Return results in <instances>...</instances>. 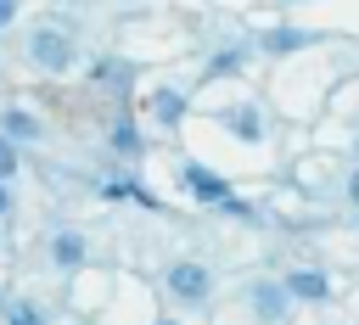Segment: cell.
Returning <instances> with one entry per match:
<instances>
[{
    "mask_svg": "<svg viewBox=\"0 0 359 325\" xmlns=\"http://www.w3.org/2000/svg\"><path fill=\"white\" fill-rule=\"evenodd\" d=\"M163 325H174V319H163Z\"/></svg>",
    "mask_w": 359,
    "mask_h": 325,
    "instance_id": "14",
    "label": "cell"
},
{
    "mask_svg": "<svg viewBox=\"0 0 359 325\" xmlns=\"http://www.w3.org/2000/svg\"><path fill=\"white\" fill-rule=\"evenodd\" d=\"M151 112H157V118H163V123H174V118H180V112H185V101H180V95H174V90H163V95H157V101H151Z\"/></svg>",
    "mask_w": 359,
    "mask_h": 325,
    "instance_id": "6",
    "label": "cell"
},
{
    "mask_svg": "<svg viewBox=\"0 0 359 325\" xmlns=\"http://www.w3.org/2000/svg\"><path fill=\"white\" fill-rule=\"evenodd\" d=\"M353 196H359V179H353Z\"/></svg>",
    "mask_w": 359,
    "mask_h": 325,
    "instance_id": "13",
    "label": "cell"
},
{
    "mask_svg": "<svg viewBox=\"0 0 359 325\" xmlns=\"http://www.w3.org/2000/svg\"><path fill=\"white\" fill-rule=\"evenodd\" d=\"M50 252H56V263H79V258H84V241H79L73 230H62V235L50 241Z\"/></svg>",
    "mask_w": 359,
    "mask_h": 325,
    "instance_id": "5",
    "label": "cell"
},
{
    "mask_svg": "<svg viewBox=\"0 0 359 325\" xmlns=\"http://www.w3.org/2000/svg\"><path fill=\"white\" fill-rule=\"evenodd\" d=\"M168 286H174L185 303H196V297H208V269H202V263H180V269L168 275Z\"/></svg>",
    "mask_w": 359,
    "mask_h": 325,
    "instance_id": "2",
    "label": "cell"
},
{
    "mask_svg": "<svg viewBox=\"0 0 359 325\" xmlns=\"http://www.w3.org/2000/svg\"><path fill=\"white\" fill-rule=\"evenodd\" d=\"M230 123H236V134H241V140H258V134H264V123H258V112H252V106H241Z\"/></svg>",
    "mask_w": 359,
    "mask_h": 325,
    "instance_id": "7",
    "label": "cell"
},
{
    "mask_svg": "<svg viewBox=\"0 0 359 325\" xmlns=\"http://www.w3.org/2000/svg\"><path fill=\"white\" fill-rule=\"evenodd\" d=\"M11 168H17V151H11V146H6V140H0V179H6V174H11Z\"/></svg>",
    "mask_w": 359,
    "mask_h": 325,
    "instance_id": "10",
    "label": "cell"
},
{
    "mask_svg": "<svg viewBox=\"0 0 359 325\" xmlns=\"http://www.w3.org/2000/svg\"><path fill=\"white\" fill-rule=\"evenodd\" d=\"M11 325H45V319H39V314L22 303V308H11Z\"/></svg>",
    "mask_w": 359,
    "mask_h": 325,
    "instance_id": "9",
    "label": "cell"
},
{
    "mask_svg": "<svg viewBox=\"0 0 359 325\" xmlns=\"http://www.w3.org/2000/svg\"><path fill=\"white\" fill-rule=\"evenodd\" d=\"M286 291H292V297H325V275L297 269V275H286Z\"/></svg>",
    "mask_w": 359,
    "mask_h": 325,
    "instance_id": "4",
    "label": "cell"
},
{
    "mask_svg": "<svg viewBox=\"0 0 359 325\" xmlns=\"http://www.w3.org/2000/svg\"><path fill=\"white\" fill-rule=\"evenodd\" d=\"M6 129H11V134H34V118H28V112H11Z\"/></svg>",
    "mask_w": 359,
    "mask_h": 325,
    "instance_id": "8",
    "label": "cell"
},
{
    "mask_svg": "<svg viewBox=\"0 0 359 325\" xmlns=\"http://www.w3.org/2000/svg\"><path fill=\"white\" fill-rule=\"evenodd\" d=\"M34 62L50 67V73H62V67H67V39H62L56 28H39V34H34Z\"/></svg>",
    "mask_w": 359,
    "mask_h": 325,
    "instance_id": "1",
    "label": "cell"
},
{
    "mask_svg": "<svg viewBox=\"0 0 359 325\" xmlns=\"http://www.w3.org/2000/svg\"><path fill=\"white\" fill-rule=\"evenodd\" d=\"M0 22H11V0H0Z\"/></svg>",
    "mask_w": 359,
    "mask_h": 325,
    "instance_id": "11",
    "label": "cell"
},
{
    "mask_svg": "<svg viewBox=\"0 0 359 325\" xmlns=\"http://www.w3.org/2000/svg\"><path fill=\"white\" fill-rule=\"evenodd\" d=\"M185 185H191V196H202V202H224V196H230V191H224V179H219V174H208V168H196V162L185 168Z\"/></svg>",
    "mask_w": 359,
    "mask_h": 325,
    "instance_id": "3",
    "label": "cell"
},
{
    "mask_svg": "<svg viewBox=\"0 0 359 325\" xmlns=\"http://www.w3.org/2000/svg\"><path fill=\"white\" fill-rule=\"evenodd\" d=\"M6 202H11V196H6V185H0V213H6Z\"/></svg>",
    "mask_w": 359,
    "mask_h": 325,
    "instance_id": "12",
    "label": "cell"
}]
</instances>
